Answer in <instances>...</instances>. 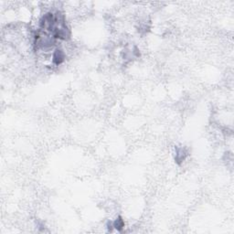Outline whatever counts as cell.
Here are the masks:
<instances>
[{"label":"cell","mask_w":234,"mask_h":234,"mask_svg":"<svg viewBox=\"0 0 234 234\" xmlns=\"http://www.w3.org/2000/svg\"><path fill=\"white\" fill-rule=\"evenodd\" d=\"M65 60V54L61 50H56L55 52L53 53V62L56 65H60Z\"/></svg>","instance_id":"cell-1"},{"label":"cell","mask_w":234,"mask_h":234,"mask_svg":"<svg viewBox=\"0 0 234 234\" xmlns=\"http://www.w3.org/2000/svg\"><path fill=\"white\" fill-rule=\"evenodd\" d=\"M112 227H113L114 229H116L118 232H121V231L124 229V220L122 219V217H118L116 220L113 221V223H112Z\"/></svg>","instance_id":"cell-2"},{"label":"cell","mask_w":234,"mask_h":234,"mask_svg":"<svg viewBox=\"0 0 234 234\" xmlns=\"http://www.w3.org/2000/svg\"><path fill=\"white\" fill-rule=\"evenodd\" d=\"M186 152L184 151L183 148H179L177 150V155H176V161L179 163V162H182L185 157H186Z\"/></svg>","instance_id":"cell-3"}]
</instances>
